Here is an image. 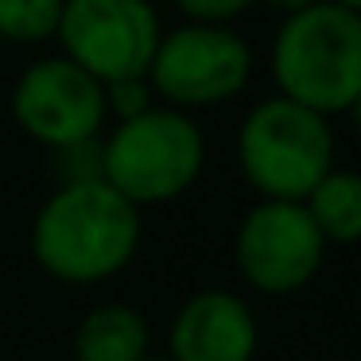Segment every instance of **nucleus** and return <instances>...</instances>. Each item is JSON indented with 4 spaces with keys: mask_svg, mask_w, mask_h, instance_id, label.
<instances>
[{
    "mask_svg": "<svg viewBox=\"0 0 361 361\" xmlns=\"http://www.w3.org/2000/svg\"><path fill=\"white\" fill-rule=\"evenodd\" d=\"M140 210L109 183L66 179L32 221V257L59 283H105L140 249Z\"/></svg>",
    "mask_w": 361,
    "mask_h": 361,
    "instance_id": "obj_1",
    "label": "nucleus"
},
{
    "mask_svg": "<svg viewBox=\"0 0 361 361\" xmlns=\"http://www.w3.org/2000/svg\"><path fill=\"white\" fill-rule=\"evenodd\" d=\"M272 78L280 97L319 113H350L361 94V16L330 0L280 24L272 39Z\"/></svg>",
    "mask_w": 361,
    "mask_h": 361,
    "instance_id": "obj_2",
    "label": "nucleus"
},
{
    "mask_svg": "<svg viewBox=\"0 0 361 361\" xmlns=\"http://www.w3.org/2000/svg\"><path fill=\"white\" fill-rule=\"evenodd\" d=\"M202 164V128L171 105H152L133 121H117L97 152V175L136 210L187 195Z\"/></svg>",
    "mask_w": 361,
    "mask_h": 361,
    "instance_id": "obj_3",
    "label": "nucleus"
},
{
    "mask_svg": "<svg viewBox=\"0 0 361 361\" xmlns=\"http://www.w3.org/2000/svg\"><path fill=\"white\" fill-rule=\"evenodd\" d=\"M237 164L260 198L303 202L334 171V133L326 117L276 94L241 121Z\"/></svg>",
    "mask_w": 361,
    "mask_h": 361,
    "instance_id": "obj_4",
    "label": "nucleus"
},
{
    "mask_svg": "<svg viewBox=\"0 0 361 361\" xmlns=\"http://www.w3.org/2000/svg\"><path fill=\"white\" fill-rule=\"evenodd\" d=\"M55 39L63 43V59L113 86L148 78L164 27L152 0H63Z\"/></svg>",
    "mask_w": 361,
    "mask_h": 361,
    "instance_id": "obj_5",
    "label": "nucleus"
},
{
    "mask_svg": "<svg viewBox=\"0 0 361 361\" xmlns=\"http://www.w3.org/2000/svg\"><path fill=\"white\" fill-rule=\"evenodd\" d=\"M252 51L226 24H183L167 32L148 66V86L171 109H206L245 90Z\"/></svg>",
    "mask_w": 361,
    "mask_h": 361,
    "instance_id": "obj_6",
    "label": "nucleus"
},
{
    "mask_svg": "<svg viewBox=\"0 0 361 361\" xmlns=\"http://www.w3.org/2000/svg\"><path fill=\"white\" fill-rule=\"evenodd\" d=\"M326 241L303 202L260 198L241 218L233 237V260L245 283L264 295H291L307 288L322 268Z\"/></svg>",
    "mask_w": 361,
    "mask_h": 361,
    "instance_id": "obj_7",
    "label": "nucleus"
},
{
    "mask_svg": "<svg viewBox=\"0 0 361 361\" xmlns=\"http://www.w3.org/2000/svg\"><path fill=\"white\" fill-rule=\"evenodd\" d=\"M12 117L35 144L74 152L97 140L105 125V86L71 59H39L12 90Z\"/></svg>",
    "mask_w": 361,
    "mask_h": 361,
    "instance_id": "obj_8",
    "label": "nucleus"
},
{
    "mask_svg": "<svg viewBox=\"0 0 361 361\" xmlns=\"http://www.w3.org/2000/svg\"><path fill=\"white\" fill-rule=\"evenodd\" d=\"M257 345L260 330L249 303L226 288L195 291L167 330L171 361H252Z\"/></svg>",
    "mask_w": 361,
    "mask_h": 361,
    "instance_id": "obj_9",
    "label": "nucleus"
},
{
    "mask_svg": "<svg viewBox=\"0 0 361 361\" xmlns=\"http://www.w3.org/2000/svg\"><path fill=\"white\" fill-rule=\"evenodd\" d=\"M152 330L136 307L128 303H97L82 314L74 330L71 361H148Z\"/></svg>",
    "mask_w": 361,
    "mask_h": 361,
    "instance_id": "obj_10",
    "label": "nucleus"
},
{
    "mask_svg": "<svg viewBox=\"0 0 361 361\" xmlns=\"http://www.w3.org/2000/svg\"><path fill=\"white\" fill-rule=\"evenodd\" d=\"M311 221L319 226L326 245H357L361 241V171H334L303 198Z\"/></svg>",
    "mask_w": 361,
    "mask_h": 361,
    "instance_id": "obj_11",
    "label": "nucleus"
},
{
    "mask_svg": "<svg viewBox=\"0 0 361 361\" xmlns=\"http://www.w3.org/2000/svg\"><path fill=\"white\" fill-rule=\"evenodd\" d=\"M63 0H0V39L43 43L55 39Z\"/></svg>",
    "mask_w": 361,
    "mask_h": 361,
    "instance_id": "obj_12",
    "label": "nucleus"
},
{
    "mask_svg": "<svg viewBox=\"0 0 361 361\" xmlns=\"http://www.w3.org/2000/svg\"><path fill=\"white\" fill-rule=\"evenodd\" d=\"M152 109V86L148 78H125L105 86V113L117 121H133Z\"/></svg>",
    "mask_w": 361,
    "mask_h": 361,
    "instance_id": "obj_13",
    "label": "nucleus"
},
{
    "mask_svg": "<svg viewBox=\"0 0 361 361\" xmlns=\"http://www.w3.org/2000/svg\"><path fill=\"white\" fill-rule=\"evenodd\" d=\"M175 4L183 16H190V24H226L245 8H252L257 0H175Z\"/></svg>",
    "mask_w": 361,
    "mask_h": 361,
    "instance_id": "obj_14",
    "label": "nucleus"
},
{
    "mask_svg": "<svg viewBox=\"0 0 361 361\" xmlns=\"http://www.w3.org/2000/svg\"><path fill=\"white\" fill-rule=\"evenodd\" d=\"M272 8H280V12H288V16H295V12H303V8H314L319 0H268Z\"/></svg>",
    "mask_w": 361,
    "mask_h": 361,
    "instance_id": "obj_15",
    "label": "nucleus"
},
{
    "mask_svg": "<svg viewBox=\"0 0 361 361\" xmlns=\"http://www.w3.org/2000/svg\"><path fill=\"white\" fill-rule=\"evenodd\" d=\"M350 117H353V128L361 133V94L353 97V105H350Z\"/></svg>",
    "mask_w": 361,
    "mask_h": 361,
    "instance_id": "obj_16",
    "label": "nucleus"
},
{
    "mask_svg": "<svg viewBox=\"0 0 361 361\" xmlns=\"http://www.w3.org/2000/svg\"><path fill=\"white\" fill-rule=\"evenodd\" d=\"M330 4H338V8H345V12H357V16H361V0H330Z\"/></svg>",
    "mask_w": 361,
    "mask_h": 361,
    "instance_id": "obj_17",
    "label": "nucleus"
},
{
    "mask_svg": "<svg viewBox=\"0 0 361 361\" xmlns=\"http://www.w3.org/2000/svg\"><path fill=\"white\" fill-rule=\"evenodd\" d=\"M148 361H171V357H148Z\"/></svg>",
    "mask_w": 361,
    "mask_h": 361,
    "instance_id": "obj_18",
    "label": "nucleus"
}]
</instances>
